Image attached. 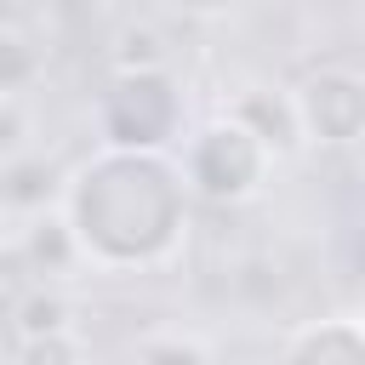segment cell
I'll use <instances>...</instances> for the list:
<instances>
[{
	"label": "cell",
	"mask_w": 365,
	"mask_h": 365,
	"mask_svg": "<svg viewBox=\"0 0 365 365\" xmlns=\"http://www.w3.org/2000/svg\"><path fill=\"white\" fill-rule=\"evenodd\" d=\"M0 200H6V205H17L23 217H34V211H46V205L57 200V177H51L40 160L17 154V160H6V182H0Z\"/></svg>",
	"instance_id": "8"
},
{
	"label": "cell",
	"mask_w": 365,
	"mask_h": 365,
	"mask_svg": "<svg viewBox=\"0 0 365 365\" xmlns=\"http://www.w3.org/2000/svg\"><path fill=\"white\" fill-rule=\"evenodd\" d=\"M68 319H74V308H68V297H63V291H46V285H34V291L17 302V336L68 331Z\"/></svg>",
	"instance_id": "10"
},
{
	"label": "cell",
	"mask_w": 365,
	"mask_h": 365,
	"mask_svg": "<svg viewBox=\"0 0 365 365\" xmlns=\"http://www.w3.org/2000/svg\"><path fill=\"white\" fill-rule=\"evenodd\" d=\"M91 125L108 148H171L182 137V91L165 68H114L97 91Z\"/></svg>",
	"instance_id": "2"
},
{
	"label": "cell",
	"mask_w": 365,
	"mask_h": 365,
	"mask_svg": "<svg viewBox=\"0 0 365 365\" xmlns=\"http://www.w3.org/2000/svg\"><path fill=\"white\" fill-rule=\"evenodd\" d=\"M17 365H86V342L80 331H40V336H23L17 342Z\"/></svg>",
	"instance_id": "12"
},
{
	"label": "cell",
	"mask_w": 365,
	"mask_h": 365,
	"mask_svg": "<svg viewBox=\"0 0 365 365\" xmlns=\"http://www.w3.org/2000/svg\"><path fill=\"white\" fill-rule=\"evenodd\" d=\"M297 103V125H302V148H354L365 143V74L348 63H325L308 68L291 86Z\"/></svg>",
	"instance_id": "4"
},
{
	"label": "cell",
	"mask_w": 365,
	"mask_h": 365,
	"mask_svg": "<svg viewBox=\"0 0 365 365\" xmlns=\"http://www.w3.org/2000/svg\"><path fill=\"white\" fill-rule=\"evenodd\" d=\"M23 262H29V274H46V279H68L74 268H86V257H80V245H74V234H68V222H63V211H57V200L46 205V211H34L29 217V228H23Z\"/></svg>",
	"instance_id": "7"
},
{
	"label": "cell",
	"mask_w": 365,
	"mask_h": 365,
	"mask_svg": "<svg viewBox=\"0 0 365 365\" xmlns=\"http://www.w3.org/2000/svg\"><path fill=\"white\" fill-rule=\"evenodd\" d=\"M131 365H211V354H205L200 336L160 331V336H143V342L131 348Z\"/></svg>",
	"instance_id": "11"
},
{
	"label": "cell",
	"mask_w": 365,
	"mask_h": 365,
	"mask_svg": "<svg viewBox=\"0 0 365 365\" xmlns=\"http://www.w3.org/2000/svg\"><path fill=\"white\" fill-rule=\"evenodd\" d=\"M177 165H182L188 194H200V200H211V205H245L251 194H262V182H268V171H274L279 160H274L240 120L217 114V120H205L200 131L182 137Z\"/></svg>",
	"instance_id": "3"
},
{
	"label": "cell",
	"mask_w": 365,
	"mask_h": 365,
	"mask_svg": "<svg viewBox=\"0 0 365 365\" xmlns=\"http://www.w3.org/2000/svg\"><path fill=\"white\" fill-rule=\"evenodd\" d=\"M188 11H217V6H228V0H182Z\"/></svg>",
	"instance_id": "13"
},
{
	"label": "cell",
	"mask_w": 365,
	"mask_h": 365,
	"mask_svg": "<svg viewBox=\"0 0 365 365\" xmlns=\"http://www.w3.org/2000/svg\"><path fill=\"white\" fill-rule=\"evenodd\" d=\"M57 211L97 274H143L182 251L188 182L171 148H108L97 143L63 182Z\"/></svg>",
	"instance_id": "1"
},
{
	"label": "cell",
	"mask_w": 365,
	"mask_h": 365,
	"mask_svg": "<svg viewBox=\"0 0 365 365\" xmlns=\"http://www.w3.org/2000/svg\"><path fill=\"white\" fill-rule=\"evenodd\" d=\"M228 120H240L274 160H291L302 154V125H297V103H291V86H240L222 108Z\"/></svg>",
	"instance_id": "5"
},
{
	"label": "cell",
	"mask_w": 365,
	"mask_h": 365,
	"mask_svg": "<svg viewBox=\"0 0 365 365\" xmlns=\"http://www.w3.org/2000/svg\"><path fill=\"white\" fill-rule=\"evenodd\" d=\"M274 365H365V325L359 314H325L297 325L279 342Z\"/></svg>",
	"instance_id": "6"
},
{
	"label": "cell",
	"mask_w": 365,
	"mask_h": 365,
	"mask_svg": "<svg viewBox=\"0 0 365 365\" xmlns=\"http://www.w3.org/2000/svg\"><path fill=\"white\" fill-rule=\"evenodd\" d=\"M34 80H40V46L23 29L0 23V97H23Z\"/></svg>",
	"instance_id": "9"
},
{
	"label": "cell",
	"mask_w": 365,
	"mask_h": 365,
	"mask_svg": "<svg viewBox=\"0 0 365 365\" xmlns=\"http://www.w3.org/2000/svg\"><path fill=\"white\" fill-rule=\"evenodd\" d=\"M359 325H365V308H359Z\"/></svg>",
	"instance_id": "14"
}]
</instances>
